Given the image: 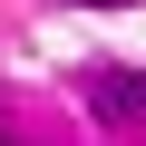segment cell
<instances>
[{"instance_id": "6da1fadb", "label": "cell", "mask_w": 146, "mask_h": 146, "mask_svg": "<svg viewBox=\"0 0 146 146\" xmlns=\"http://www.w3.org/2000/svg\"><path fill=\"white\" fill-rule=\"evenodd\" d=\"M88 107H98V117H136V107H146L136 68H98V78H88Z\"/></svg>"}, {"instance_id": "7a4b0ae2", "label": "cell", "mask_w": 146, "mask_h": 146, "mask_svg": "<svg viewBox=\"0 0 146 146\" xmlns=\"http://www.w3.org/2000/svg\"><path fill=\"white\" fill-rule=\"evenodd\" d=\"M78 10H127V0H78Z\"/></svg>"}]
</instances>
